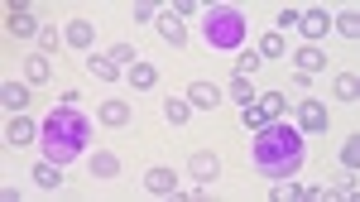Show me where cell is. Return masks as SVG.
Wrapping results in <instances>:
<instances>
[{
	"label": "cell",
	"mask_w": 360,
	"mask_h": 202,
	"mask_svg": "<svg viewBox=\"0 0 360 202\" xmlns=\"http://www.w3.org/2000/svg\"><path fill=\"white\" fill-rule=\"evenodd\" d=\"M293 63H298V72H307V77H312V72H322V68H327V53H322V49H298V58H293Z\"/></svg>",
	"instance_id": "obj_18"
},
{
	"label": "cell",
	"mask_w": 360,
	"mask_h": 202,
	"mask_svg": "<svg viewBox=\"0 0 360 202\" xmlns=\"http://www.w3.org/2000/svg\"><path fill=\"white\" fill-rule=\"evenodd\" d=\"M298 20H303V15H298L293 5H288V10H278V25H283V29H298Z\"/></svg>",
	"instance_id": "obj_34"
},
{
	"label": "cell",
	"mask_w": 360,
	"mask_h": 202,
	"mask_svg": "<svg viewBox=\"0 0 360 202\" xmlns=\"http://www.w3.org/2000/svg\"><path fill=\"white\" fill-rule=\"evenodd\" d=\"M283 49H288V44H283V34H278V29H269V34L259 39V58H283Z\"/></svg>",
	"instance_id": "obj_23"
},
{
	"label": "cell",
	"mask_w": 360,
	"mask_h": 202,
	"mask_svg": "<svg viewBox=\"0 0 360 202\" xmlns=\"http://www.w3.org/2000/svg\"><path fill=\"white\" fill-rule=\"evenodd\" d=\"M288 106H293V101H288L283 91H264V96H259V111L269 115V120H283V115H288Z\"/></svg>",
	"instance_id": "obj_16"
},
{
	"label": "cell",
	"mask_w": 360,
	"mask_h": 202,
	"mask_svg": "<svg viewBox=\"0 0 360 202\" xmlns=\"http://www.w3.org/2000/svg\"><path fill=\"white\" fill-rule=\"evenodd\" d=\"M135 20H139V25H149V20H159V5H149V0H139V5H135Z\"/></svg>",
	"instance_id": "obj_33"
},
{
	"label": "cell",
	"mask_w": 360,
	"mask_h": 202,
	"mask_svg": "<svg viewBox=\"0 0 360 202\" xmlns=\"http://www.w3.org/2000/svg\"><path fill=\"white\" fill-rule=\"evenodd\" d=\"M0 101H5L10 111H25L29 106V82H5L0 87Z\"/></svg>",
	"instance_id": "obj_15"
},
{
	"label": "cell",
	"mask_w": 360,
	"mask_h": 202,
	"mask_svg": "<svg viewBox=\"0 0 360 202\" xmlns=\"http://www.w3.org/2000/svg\"><path fill=\"white\" fill-rule=\"evenodd\" d=\"M255 169L259 178H293V173L303 169V130L298 125H283V120H269L264 130H255Z\"/></svg>",
	"instance_id": "obj_1"
},
{
	"label": "cell",
	"mask_w": 360,
	"mask_h": 202,
	"mask_svg": "<svg viewBox=\"0 0 360 202\" xmlns=\"http://www.w3.org/2000/svg\"><path fill=\"white\" fill-rule=\"evenodd\" d=\"M336 29H341L346 39H356V34H360V15H356V10H346V15L336 20Z\"/></svg>",
	"instance_id": "obj_28"
},
{
	"label": "cell",
	"mask_w": 360,
	"mask_h": 202,
	"mask_svg": "<svg viewBox=\"0 0 360 202\" xmlns=\"http://www.w3.org/2000/svg\"><path fill=\"white\" fill-rule=\"evenodd\" d=\"M101 125H130V106L125 101H101Z\"/></svg>",
	"instance_id": "obj_21"
},
{
	"label": "cell",
	"mask_w": 360,
	"mask_h": 202,
	"mask_svg": "<svg viewBox=\"0 0 360 202\" xmlns=\"http://www.w3.org/2000/svg\"><path fill=\"white\" fill-rule=\"evenodd\" d=\"M106 58H111L115 68H125V63H135V49H130V44H115V49H111Z\"/></svg>",
	"instance_id": "obj_31"
},
{
	"label": "cell",
	"mask_w": 360,
	"mask_h": 202,
	"mask_svg": "<svg viewBox=\"0 0 360 202\" xmlns=\"http://www.w3.org/2000/svg\"><path fill=\"white\" fill-rule=\"evenodd\" d=\"M58 44H63V34H58V29H49V25L39 29V49H44V53H53Z\"/></svg>",
	"instance_id": "obj_29"
},
{
	"label": "cell",
	"mask_w": 360,
	"mask_h": 202,
	"mask_svg": "<svg viewBox=\"0 0 360 202\" xmlns=\"http://www.w3.org/2000/svg\"><path fill=\"white\" fill-rule=\"evenodd\" d=\"M49 77H53V63H49V53H34V58L25 63V82L39 87V82H49Z\"/></svg>",
	"instance_id": "obj_13"
},
{
	"label": "cell",
	"mask_w": 360,
	"mask_h": 202,
	"mask_svg": "<svg viewBox=\"0 0 360 202\" xmlns=\"http://www.w3.org/2000/svg\"><path fill=\"white\" fill-rule=\"evenodd\" d=\"M86 135H91V125H86V115L77 106H53V111L44 115V125H39V140H44V159H53V164H72L77 154L86 149Z\"/></svg>",
	"instance_id": "obj_2"
},
{
	"label": "cell",
	"mask_w": 360,
	"mask_h": 202,
	"mask_svg": "<svg viewBox=\"0 0 360 202\" xmlns=\"http://www.w3.org/2000/svg\"><path fill=\"white\" fill-rule=\"evenodd\" d=\"M188 173H193L197 183H217V178H221V159H217V154H193Z\"/></svg>",
	"instance_id": "obj_9"
},
{
	"label": "cell",
	"mask_w": 360,
	"mask_h": 202,
	"mask_svg": "<svg viewBox=\"0 0 360 202\" xmlns=\"http://www.w3.org/2000/svg\"><path fill=\"white\" fill-rule=\"evenodd\" d=\"M34 183H39V188H49V193H58V188H63V164L44 159V164L34 169Z\"/></svg>",
	"instance_id": "obj_14"
},
{
	"label": "cell",
	"mask_w": 360,
	"mask_h": 202,
	"mask_svg": "<svg viewBox=\"0 0 360 202\" xmlns=\"http://www.w3.org/2000/svg\"><path fill=\"white\" fill-rule=\"evenodd\" d=\"M5 25H10V34H15V39H29V34H34V39H39V15H34V10H25V5H10V10H5Z\"/></svg>",
	"instance_id": "obj_4"
},
{
	"label": "cell",
	"mask_w": 360,
	"mask_h": 202,
	"mask_svg": "<svg viewBox=\"0 0 360 202\" xmlns=\"http://www.w3.org/2000/svg\"><path fill=\"white\" fill-rule=\"evenodd\" d=\"M278 202H293V198H307V188L303 183H283V178H278V193H274Z\"/></svg>",
	"instance_id": "obj_27"
},
{
	"label": "cell",
	"mask_w": 360,
	"mask_h": 202,
	"mask_svg": "<svg viewBox=\"0 0 360 202\" xmlns=\"http://www.w3.org/2000/svg\"><path fill=\"white\" fill-rule=\"evenodd\" d=\"M125 77H130V87H135V91H149V87L159 82V68L144 58V63H130V72H125Z\"/></svg>",
	"instance_id": "obj_12"
},
{
	"label": "cell",
	"mask_w": 360,
	"mask_h": 202,
	"mask_svg": "<svg viewBox=\"0 0 360 202\" xmlns=\"http://www.w3.org/2000/svg\"><path fill=\"white\" fill-rule=\"evenodd\" d=\"M327 29H332V15H327V10H303L298 34H307V39H327Z\"/></svg>",
	"instance_id": "obj_7"
},
{
	"label": "cell",
	"mask_w": 360,
	"mask_h": 202,
	"mask_svg": "<svg viewBox=\"0 0 360 202\" xmlns=\"http://www.w3.org/2000/svg\"><path fill=\"white\" fill-rule=\"evenodd\" d=\"M86 68H91V77H101V82H115V77H120V68H115L106 53H91V58H86Z\"/></svg>",
	"instance_id": "obj_19"
},
{
	"label": "cell",
	"mask_w": 360,
	"mask_h": 202,
	"mask_svg": "<svg viewBox=\"0 0 360 202\" xmlns=\"http://www.w3.org/2000/svg\"><path fill=\"white\" fill-rule=\"evenodd\" d=\"M5 140H10V144H34V140H39V125H34L29 115H15V120L5 125Z\"/></svg>",
	"instance_id": "obj_10"
},
{
	"label": "cell",
	"mask_w": 360,
	"mask_h": 202,
	"mask_svg": "<svg viewBox=\"0 0 360 202\" xmlns=\"http://www.w3.org/2000/svg\"><path fill=\"white\" fill-rule=\"evenodd\" d=\"M63 39H68L72 49H91V39H96V25H86V20H72Z\"/></svg>",
	"instance_id": "obj_17"
},
{
	"label": "cell",
	"mask_w": 360,
	"mask_h": 202,
	"mask_svg": "<svg viewBox=\"0 0 360 202\" xmlns=\"http://www.w3.org/2000/svg\"><path fill=\"white\" fill-rule=\"evenodd\" d=\"M164 115H168V125H188V115H193V101H183V96H168V101H164Z\"/></svg>",
	"instance_id": "obj_20"
},
{
	"label": "cell",
	"mask_w": 360,
	"mask_h": 202,
	"mask_svg": "<svg viewBox=\"0 0 360 202\" xmlns=\"http://www.w3.org/2000/svg\"><path fill=\"white\" fill-rule=\"evenodd\" d=\"M341 164H346V169H356V164H360V140H346V144H341Z\"/></svg>",
	"instance_id": "obj_30"
},
{
	"label": "cell",
	"mask_w": 360,
	"mask_h": 202,
	"mask_svg": "<svg viewBox=\"0 0 360 202\" xmlns=\"http://www.w3.org/2000/svg\"><path fill=\"white\" fill-rule=\"evenodd\" d=\"M298 130L322 135V130H327V106H322V101H298Z\"/></svg>",
	"instance_id": "obj_5"
},
{
	"label": "cell",
	"mask_w": 360,
	"mask_h": 202,
	"mask_svg": "<svg viewBox=\"0 0 360 202\" xmlns=\"http://www.w3.org/2000/svg\"><path fill=\"white\" fill-rule=\"evenodd\" d=\"M154 25H159V34H164V44H183V39H188V29H183V15H178V10H159Z\"/></svg>",
	"instance_id": "obj_8"
},
{
	"label": "cell",
	"mask_w": 360,
	"mask_h": 202,
	"mask_svg": "<svg viewBox=\"0 0 360 202\" xmlns=\"http://www.w3.org/2000/svg\"><path fill=\"white\" fill-rule=\"evenodd\" d=\"M188 101L202 106V111H217V106H221V91H217L212 82H193V87H188Z\"/></svg>",
	"instance_id": "obj_11"
},
{
	"label": "cell",
	"mask_w": 360,
	"mask_h": 202,
	"mask_svg": "<svg viewBox=\"0 0 360 202\" xmlns=\"http://www.w3.org/2000/svg\"><path fill=\"white\" fill-rule=\"evenodd\" d=\"M144 188L159 193V198H173V193H178V173L173 169H149L144 173Z\"/></svg>",
	"instance_id": "obj_6"
},
{
	"label": "cell",
	"mask_w": 360,
	"mask_h": 202,
	"mask_svg": "<svg viewBox=\"0 0 360 202\" xmlns=\"http://www.w3.org/2000/svg\"><path fill=\"white\" fill-rule=\"evenodd\" d=\"M259 68V53H240V63H236V77H250Z\"/></svg>",
	"instance_id": "obj_32"
},
{
	"label": "cell",
	"mask_w": 360,
	"mask_h": 202,
	"mask_svg": "<svg viewBox=\"0 0 360 202\" xmlns=\"http://www.w3.org/2000/svg\"><path fill=\"white\" fill-rule=\"evenodd\" d=\"M226 91H231V101H240V106H250V101H255V87H250V77H231V87H226Z\"/></svg>",
	"instance_id": "obj_25"
},
{
	"label": "cell",
	"mask_w": 360,
	"mask_h": 202,
	"mask_svg": "<svg viewBox=\"0 0 360 202\" xmlns=\"http://www.w3.org/2000/svg\"><path fill=\"white\" fill-rule=\"evenodd\" d=\"M202 34H207V44H212V49L231 53V49H240V39H245V15H240L236 5H212Z\"/></svg>",
	"instance_id": "obj_3"
},
{
	"label": "cell",
	"mask_w": 360,
	"mask_h": 202,
	"mask_svg": "<svg viewBox=\"0 0 360 202\" xmlns=\"http://www.w3.org/2000/svg\"><path fill=\"white\" fill-rule=\"evenodd\" d=\"M91 173H96V178H115V173H120V159H115V154H91Z\"/></svg>",
	"instance_id": "obj_24"
},
{
	"label": "cell",
	"mask_w": 360,
	"mask_h": 202,
	"mask_svg": "<svg viewBox=\"0 0 360 202\" xmlns=\"http://www.w3.org/2000/svg\"><path fill=\"white\" fill-rule=\"evenodd\" d=\"M336 96H341L346 106H356V96H360V82H356V72H341V77H336Z\"/></svg>",
	"instance_id": "obj_22"
},
{
	"label": "cell",
	"mask_w": 360,
	"mask_h": 202,
	"mask_svg": "<svg viewBox=\"0 0 360 202\" xmlns=\"http://www.w3.org/2000/svg\"><path fill=\"white\" fill-rule=\"evenodd\" d=\"M240 120H245V125H250V130H264V125H269V115H264V111H259V106H255V101H250V106H245V111H240Z\"/></svg>",
	"instance_id": "obj_26"
}]
</instances>
